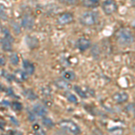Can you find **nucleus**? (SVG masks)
<instances>
[{
	"instance_id": "obj_1",
	"label": "nucleus",
	"mask_w": 135,
	"mask_h": 135,
	"mask_svg": "<svg viewBox=\"0 0 135 135\" xmlns=\"http://www.w3.org/2000/svg\"><path fill=\"white\" fill-rule=\"evenodd\" d=\"M115 40L121 46L126 47L132 44L134 41V37L132 31L127 27H123L117 30L115 32Z\"/></svg>"
},
{
	"instance_id": "obj_2",
	"label": "nucleus",
	"mask_w": 135,
	"mask_h": 135,
	"mask_svg": "<svg viewBox=\"0 0 135 135\" xmlns=\"http://www.w3.org/2000/svg\"><path fill=\"white\" fill-rule=\"evenodd\" d=\"M98 20V14L95 11H85L80 16V23L85 26H92L97 23Z\"/></svg>"
},
{
	"instance_id": "obj_3",
	"label": "nucleus",
	"mask_w": 135,
	"mask_h": 135,
	"mask_svg": "<svg viewBox=\"0 0 135 135\" xmlns=\"http://www.w3.org/2000/svg\"><path fill=\"white\" fill-rule=\"evenodd\" d=\"M60 126L63 130L67 131V132H70L74 135L79 134L80 132H81L77 123H75L73 121H70V120H62L60 123Z\"/></svg>"
},
{
	"instance_id": "obj_4",
	"label": "nucleus",
	"mask_w": 135,
	"mask_h": 135,
	"mask_svg": "<svg viewBox=\"0 0 135 135\" xmlns=\"http://www.w3.org/2000/svg\"><path fill=\"white\" fill-rule=\"evenodd\" d=\"M102 9L106 16H111V15L114 14L118 9V5L116 2L113 1V0H107L104 1L102 4Z\"/></svg>"
},
{
	"instance_id": "obj_5",
	"label": "nucleus",
	"mask_w": 135,
	"mask_h": 135,
	"mask_svg": "<svg viewBox=\"0 0 135 135\" xmlns=\"http://www.w3.org/2000/svg\"><path fill=\"white\" fill-rule=\"evenodd\" d=\"M74 21V16L73 14L69 12H66V13H62L60 16H58L57 18V23L60 25H69Z\"/></svg>"
},
{
	"instance_id": "obj_6",
	"label": "nucleus",
	"mask_w": 135,
	"mask_h": 135,
	"mask_svg": "<svg viewBox=\"0 0 135 135\" xmlns=\"http://www.w3.org/2000/svg\"><path fill=\"white\" fill-rule=\"evenodd\" d=\"M113 100L116 104H123L125 102L128 101L129 99V95L125 91H118V92H115L113 95Z\"/></svg>"
},
{
	"instance_id": "obj_7",
	"label": "nucleus",
	"mask_w": 135,
	"mask_h": 135,
	"mask_svg": "<svg viewBox=\"0 0 135 135\" xmlns=\"http://www.w3.org/2000/svg\"><path fill=\"white\" fill-rule=\"evenodd\" d=\"M74 89H75L77 94H78L79 97H82V98H88L89 97V95H90L91 97H95V92H93L92 89H90L88 88H81V86H74Z\"/></svg>"
},
{
	"instance_id": "obj_8",
	"label": "nucleus",
	"mask_w": 135,
	"mask_h": 135,
	"mask_svg": "<svg viewBox=\"0 0 135 135\" xmlns=\"http://www.w3.org/2000/svg\"><path fill=\"white\" fill-rule=\"evenodd\" d=\"M34 25V19L31 15H25L22 18V26L26 30H31Z\"/></svg>"
},
{
	"instance_id": "obj_9",
	"label": "nucleus",
	"mask_w": 135,
	"mask_h": 135,
	"mask_svg": "<svg viewBox=\"0 0 135 135\" xmlns=\"http://www.w3.org/2000/svg\"><path fill=\"white\" fill-rule=\"evenodd\" d=\"M91 45V42L90 40L85 38V37H82V38H79L77 42V47L78 49L80 51H85L90 47Z\"/></svg>"
},
{
	"instance_id": "obj_10",
	"label": "nucleus",
	"mask_w": 135,
	"mask_h": 135,
	"mask_svg": "<svg viewBox=\"0 0 135 135\" xmlns=\"http://www.w3.org/2000/svg\"><path fill=\"white\" fill-rule=\"evenodd\" d=\"M54 85L59 88V89H62V90H68L71 88V85L69 82H68L67 80L63 79V78H60L54 81Z\"/></svg>"
},
{
	"instance_id": "obj_11",
	"label": "nucleus",
	"mask_w": 135,
	"mask_h": 135,
	"mask_svg": "<svg viewBox=\"0 0 135 135\" xmlns=\"http://www.w3.org/2000/svg\"><path fill=\"white\" fill-rule=\"evenodd\" d=\"M33 113L35 115H39V116H45L47 114L48 111L45 106L42 104H35L33 106Z\"/></svg>"
},
{
	"instance_id": "obj_12",
	"label": "nucleus",
	"mask_w": 135,
	"mask_h": 135,
	"mask_svg": "<svg viewBox=\"0 0 135 135\" xmlns=\"http://www.w3.org/2000/svg\"><path fill=\"white\" fill-rule=\"evenodd\" d=\"M25 42H26L27 46L29 48H31V49H34V48L38 47V45H39L38 39L34 36H26Z\"/></svg>"
},
{
	"instance_id": "obj_13",
	"label": "nucleus",
	"mask_w": 135,
	"mask_h": 135,
	"mask_svg": "<svg viewBox=\"0 0 135 135\" xmlns=\"http://www.w3.org/2000/svg\"><path fill=\"white\" fill-rule=\"evenodd\" d=\"M0 44H1L2 49L5 51H11L13 50L12 42L8 40V39L5 38V37H3V38L0 40Z\"/></svg>"
},
{
	"instance_id": "obj_14",
	"label": "nucleus",
	"mask_w": 135,
	"mask_h": 135,
	"mask_svg": "<svg viewBox=\"0 0 135 135\" xmlns=\"http://www.w3.org/2000/svg\"><path fill=\"white\" fill-rule=\"evenodd\" d=\"M27 76H28L27 74H26L25 71L22 70V69H17L14 73V78L19 82L25 81V80L27 79Z\"/></svg>"
},
{
	"instance_id": "obj_15",
	"label": "nucleus",
	"mask_w": 135,
	"mask_h": 135,
	"mask_svg": "<svg viewBox=\"0 0 135 135\" xmlns=\"http://www.w3.org/2000/svg\"><path fill=\"white\" fill-rule=\"evenodd\" d=\"M23 69H25V73L27 75H32L34 73V70H35L33 64L28 61V60H23Z\"/></svg>"
},
{
	"instance_id": "obj_16",
	"label": "nucleus",
	"mask_w": 135,
	"mask_h": 135,
	"mask_svg": "<svg viewBox=\"0 0 135 135\" xmlns=\"http://www.w3.org/2000/svg\"><path fill=\"white\" fill-rule=\"evenodd\" d=\"M82 5L88 8H95L100 5V3L98 0H85L82 2Z\"/></svg>"
},
{
	"instance_id": "obj_17",
	"label": "nucleus",
	"mask_w": 135,
	"mask_h": 135,
	"mask_svg": "<svg viewBox=\"0 0 135 135\" xmlns=\"http://www.w3.org/2000/svg\"><path fill=\"white\" fill-rule=\"evenodd\" d=\"M62 77H63V79H65V80H67L68 82H69V81H72V80L75 79L76 76L73 71H65V72H63Z\"/></svg>"
},
{
	"instance_id": "obj_18",
	"label": "nucleus",
	"mask_w": 135,
	"mask_h": 135,
	"mask_svg": "<svg viewBox=\"0 0 135 135\" xmlns=\"http://www.w3.org/2000/svg\"><path fill=\"white\" fill-rule=\"evenodd\" d=\"M32 130H33L34 133L36 135H46V132L42 130V126L39 124V123H34L32 125Z\"/></svg>"
},
{
	"instance_id": "obj_19",
	"label": "nucleus",
	"mask_w": 135,
	"mask_h": 135,
	"mask_svg": "<svg viewBox=\"0 0 135 135\" xmlns=\"http://www.w3.org/2000/svg\"><path fill=\"white\" fill-rule=\"evenodd\" d=\"M11 25H12V28H13V30H14L15 33H16V34L20 33V32H21V26H20V25H19L18 23H17V22L13 21L12 23H11Z\"/></svg>"
},
{
	"instance_id": "obj_20",
	"label": "nucleus",
	"mask_w": 135,
	"mask_h": 135,
	"mask_svg": "<svg viewBox=\"0 0 135 135\" xmlns=\"http://www.w3.org/2000/svg\"><path fill=\"white\" fill-rule=\"evenodd\" d=\"M9 60H10V62L12 63L13 65H17L19 63V57H18V55H17V53H16V52H14V53L11 54Z\"/></svg>"
},
{
	"instance_id": "obj_21",
	"label": "nucleus",
	"mask_w": 135,
	"mask_h": 135,
	"mask_svg": "<svg viewBox=\"0 0 135 135\" xmlns=\"http://www.w3.org/2000/svg\"><path fill=\"white\" fill-rule=\"evenodd\" d=\"M25 97H27V98H29L31 100H34V99L37 98V95H35V93H34L32 90H31V89H28V90H26L25 92Z\"/></svg>"
},
{
	"instance_id": "obj_22",
	"label": "nucleus",
	"mask_w": 135,
	"mask_h": 135,
	"mask_svg": "<svg viewBox=\"0 0 135 135\" xmlns=\"http://www.w3.org/2000/svg\"><path fill=\"white\" fill-rule=\"evenodd\" d=\"M42 123H43V125H45L48 128H52L54 126L53 122H52L50 118H48V117H43Z\"/></svg>"
},
{
	"instance_id": "obj_23",
	"label": "nucleus",
	"mask_w": 135,
	"mask_h": 135,
	"mask_svg": "<svg viewBox=\"0 0 135 135\" xmlns=\"http://www.w3.org/2000/svg\"><path fill=\"white\" fill-rule=\"evenodd\" d=\"M41 92H42L43 97H50L51 95V90L48 86H42L41 89Z\"/></svg>"
},
{
	"instance_id": "obj_24",
	"label": "nucleus",
	"mask_w": 135,
	"mask_h": 135,
	"mask_svg": "<svg viewBox=\"0 0 135 135\" xmlns=\"http://www.w3.org/2000/svg\"><path fill=\"white\" fill-rule=\"evenodd\" d=\"M66 97H67L68 100H69L70 103H73V104H77L78 103V98L76 97V95H72V94H70V93H67Z\"/></svg>"
},
{
	"instance_id": "obj_25",
	"label": "nucleus",
	"mask_w": 135,
	"mask_h": 135,
	"mask_svg": "<svg viewBox=\"0 0 135 135\" xmlns=\"http://www.w3.org/2000/svg\"><path fill=\"white\" fill-rule=\"evenodd\" d=\"M0 19L2 20H6L7 19V14H6V10L0 7Z\"/></svg>"
},
{
	"instance_id": "obj_26",
	"label": "nucleus",
	"mask_w": 135,
	"mask_h": 135,
	"mask_svg": "<svg viewBox=\"0 0 135 135\" xmlns=\"http://www.w3.org/2000/svg\"><path fill=\"white\" fill-rule=\"evenodd\" d=\"M12 106H13V108H14V110H16V111H20L22 110V108H23V105H22L20 103H18V102L13 103Z\"/></svg>"
},
{
	"instance_id": "obj_27",
	"label": "nucleus",
	"mask_w": 135,
	"mask_h": 135,
	"mask_svg": "<svg viewBox=\"0 0 135 135\" xmlns=\"http://www.w3.org/2000/svg\"><path fill=\"white\" fill-rule=\"evenodd\" d=\"M126 111H127L129 114H132L135 112V107L134 104H129L128 106H126Z\"/></svg>"
},
{
	"instance_id": "obj_28",
	"label": "nucleus",
	"mask_w": 135,
	"mask_h": 135,
	"mask_svg": "<svg viewBox=\"0 0 135 135\" xmlns=\"http://www.w3.org/2000/svg\"><path fill=\"white\" fill-rule=\"evenodd\" d=\"M5 63H6V59H5V57H4L2 54H0V65H5Z\"/></svg>"
},
{
	"instance_id": "obj_29",
	"label": "nucleus",
	"mask_w": 135,
	"mask_h": 135,
	"mask_svg": "<svg viewBox=\"0 0 135 135\" xmlns=\"http://www.w3.org/2000/svg\"><path fill=\"white\" fill-rule=\"evenodd\" d=\"M133 130H134V132H135V125H134V127H133Z\"/></svg>"
},
{
	"instance_id": "obj_30",
	"label": "nucleus",
	"mask_w": 135,
	"mask_h": 135,
	"mask_svg": "<svg viewBox=\"0 0 135 135\" xmlns=\"http://www.w3.org/2000/svg\"><path fill=\"white\" fill-rule=\"evenodd\" d=\"M134 104V107H135V102H134V104Z\"/></svg>"
}]
</instances>
